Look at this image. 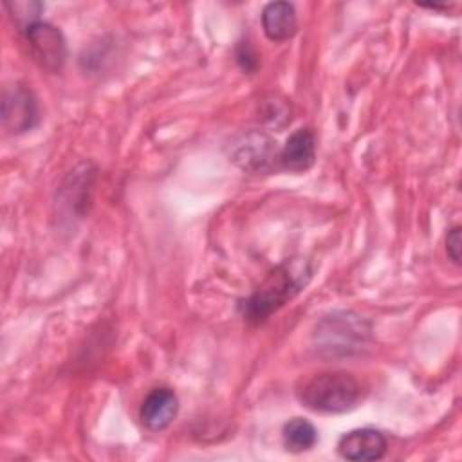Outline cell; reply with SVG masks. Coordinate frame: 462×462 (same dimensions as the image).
<instances>
[{
  "instance_id": "obj_1",
  "label": "cell",
  "mask_w": 462,
  "mask_h": 462,
  "mask_svg": "<svg viewBox=\"0 0 462 462\" xmlns=\"http://www.w3.org/2000/svg\"><path fill=\"white\" fill-rule=\"evenodd\" d=\"M312 269L307 260H285L274 267L258 289L240 303L242 316L249 323H263L273 312L292 300L310 280Z\"/></svg>"
},
{
  "instance_id": "obj_2",
  "label": "cell",
  "mask_w": 462,
  "mask_h": 462,
  "mask_svg": "<svg viewBox=\"0 0 462 462\" xmlns=\"http://www.w3.org/2000/svg\"><path fill=\"white\" fill-rule=\"evenodd\" d=\"M301 402L321 413H343L352 410L361 399V386L348 372H323L314 375L300 393Z\"/></svg>"
},
{
  "instance_id": "obj_3",
  "label": "cell",
  "mask_w": 462,
  "mask_h": 462,
  "mask_svg": "<svg viewBox=\"0 0 462 462\" xmlns=\"http://www.w3.org/2000/svg\"><path fill=\"white\" fill-rule=\"evenodd\" d=\"M370 325L354 312H334L314 330V348L325 356H348L368 339Z\"/></svg>"
},
{
  "instance_id": "obj_4",
  "label": "cell",
  "mask_w": 462,
  "mask_h": 462,
  "mask_svg": "<svg viewBox=\"0 0 462 462\" xmlns=\"http://www.w3.org/2000/svg\"><path fill=\"white\" fill-rule=\"evenodd\" d=\"M32 58L47 70L58 72L67 58V43L61 31L47 22H34L23 31Z\"/></svg>"
},
{
  "instance_id": "obj_5",
  "label": "cell",
  "mask_w": 462,
  "mask_h": 462,
  "mask_svg": "<svg viewBox=\"0 0 462 462\" xmlns=\"http://www.w3.org/2000/svg\"><path fill=\"white\" fill-rule=\"evenodd\" d=\"M38 123V103L22 85L5 87L2 96V126L7 134H23Z\"/></svg>"
},
{
  "instance_id": "obj_6",
  "label": "cell",
  "mask_w": 462,
  "mask_h": 462,
  "mask_svg": "<svg viewBox=\"0 0 462 462\" xmlns=\"http://www.w3.org/2000/svg\"><path fill=\"white\" fill-rule=\"evenodd\" d=\"M233 161L247 171H271L280 168V148L269 135L262 132H251L244 135V139L236 144Z\"/></svg>"
},
{
  "instance_id": "obj_7",
  "label": "cell",
  "mask_w": 462,
  "mask_h": 462,
  "mask_svg": "<svg viewBox=\"0 0 462 462\" xmlns=\"http://www.w3.org/2000/svg\"><path fill=\"white\" fill-rule=\"evenodd\" d=\"M386 439L379 430L357 428L345 433L337 442V453L354 462L379 460L386 453Z\"/></svg>"
},
{
  "instance_id": "obj_8",
  "label": "cell",
  "mask_w": 462,
  "mask_h": 462,
  "mask_svg": "<svg viewBox=\"0 0 462 462\" xmlns=\"http://www.w3.org/2000/svg\"><path fill=\"white\" fill-rule=\"evenodd\" d=\"M177 411H179V399L175 392L166 386H161L152 390L144 397L139 408V419L146 430L161 431L173 422Z\"/></svg>"
},
{
  "instance_id": "obj_9",
  "label": "cell",
  "mask_w": 462,
  "mask_h": 462,
  "mask_svg": "<svg viewBox=\"0 0 462 462\" xmlns=\"http://www.w3.org/2000/svg\"><path fill=\"white\" fill-rule=\"evenodd\" d=\"M316 161V137L310 128L294 130L280 148V168L287 171H307Z\"/></svg>"
},
{
  "instance_id": "obj_10",
  "label": "cell",
  "mask_w": 462,
  "mask_h": 462,
  "mask_svg": "<svg viewBox=\"0 0 462 462\" xmlns=\"http://www.w3.org/2000/svg\"><path fill=\"white\" fill-rule=\"evenodd\" d=\"M262 27L269 40L283 42L294 36L298 29L296 9L289 2H271L262 11Z\"/></svg>"
},
{
  "instance_id": "obj_11",
  "label": "cell",
  "mask_w": 462,
  "mask_h": 462,
  "mask_svg": "<svg viewBox=\"0 0 462 462\" xmlns=\"http://www.w3.org/2000/svg\"><path fill=\"white\" fill-rule=\"evenodd\" d=\"M282 437H283V446L287 451L301 453V451L310 449L316 444L318 431H316L314 424L309 422L307 419L294 417L283 426Z\"/></svg>"
},
{
  "instance_id": "obj_12",
  "label": "cell",
  "mask_w": 462,
  "mask_h": 462,
  "mask_svg": "<svg viewBox=\"0 0 462 462\" xmlns=\"http://www.w3.org/2000/svg\"><path fill=\"white\" fill-rule=\"evenodd\" d=\"M7 9L13 11V18H16L20 31H23L25 27H29L34 22H40L38 16L43 9V5L40 2H14V4H5Z\"/></svg>"
},
{
  "instance_id": "obj_13",
  "label": "cell",
  "mask_w": 462,
  "mask_h": 462,
  "mask_svg": "<svg viewBox=\"0 0 462 462\" xmlns=\"http://www.w3.org/2000/svg\"><path fill=\"white\" fill-rule=\"evenodd\" d=\"M460 227L455 226L453 229H449L448 236H446V251L448 256L458 265L460 263Z\"/></svg>"
},
{
  "instance_id": "obj_14",
  "label": "cell",
  "mask_w": 462,
  "mask_h": 462,
  "mask_svg": "<svg viewBox=\"0 0 462 462\" xmlns=\"http://www.w3.org/2000/svg\"><path fill=\"white\" fill-rule=\"evenodd\" d=\"M236 60H238V63H240V67H242L244 70H254V67H256V58H254V54L251 52V49H249L247 43H245V45L242 43V45L238 47Z\"/></svg>"
}]
</instances>
